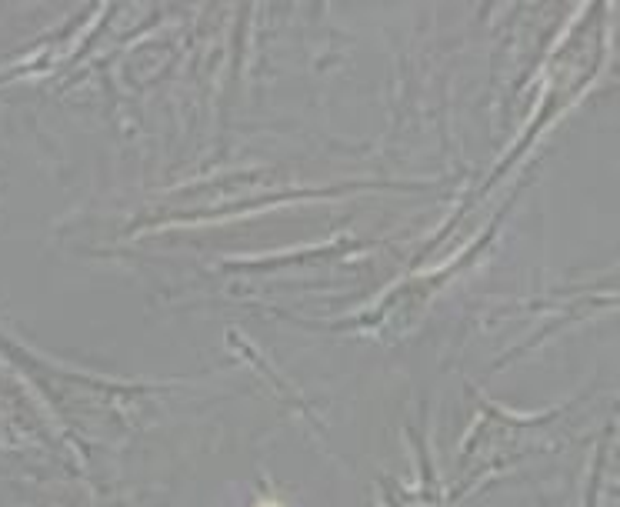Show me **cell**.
<instances>
[{"label":"cell","mask_w":620,"mask_h":507,"mask_svg":"<svg viewBox=\"0 0 620 507\" xmlns=\"http://www.w3.org/2000/svg\"><path fill=\"white\" fill-rule=\"evenodd\" d=\"M260 507H280V504H274V501H267V504H260Z\"/></svg>","instance_id":"obj_1"}]
</instances>
